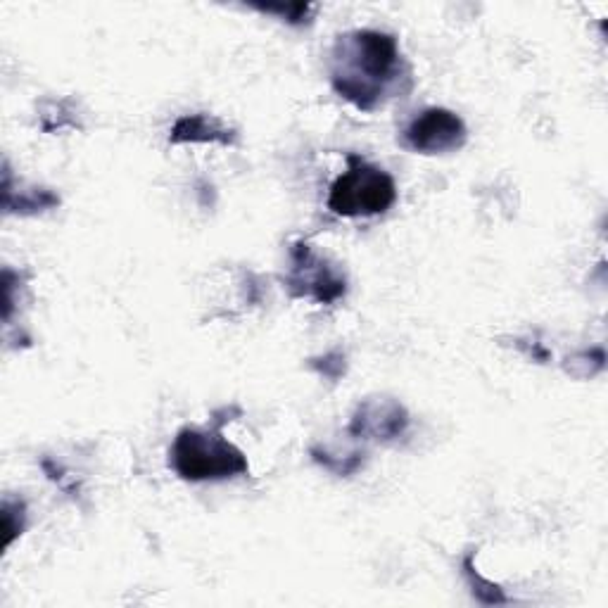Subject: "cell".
<instances>
[{
  "label": "cell",
  "instance_id": "8fae6325",
  "mask_svg": "<svg viewBox=\"0 0 608 608\" xmlns=\"http://www.w3.org/2000/svg\"><path fill=\"white\" fill-rule=\"evenodd\" d=\"M24 518H27V509L22 502H10L5 499L3 504V525H5V547L15 542L17 535H22Z\"/></svg>",
  "mask_w": 608,
  "mask_h": 608
},
{
  "label": "cell",
  "instance_id": "5bb4252c",
  "mask_svg": "<svg viewBox=\"0 0 608 608\" xmlns=\"http://www.w3.org/2000/svg\"><path fill=\"white\" fill-rule=\"evenodd\" d=\"M309 366L326 378H340L342 373H345V354L331 352V354H326V357H321L319 361L312 359V364Z\"/></svg>",
  "mask_w": 608,
  "mask_h": 608
},
{
  "label": "cell",
  "instance_id": "6da1fadb",
  "mask_svg": "<svg viewBox=\"0 0 608 608\" xmlns=\"http://www.w3.org/2000/svg\"><path fill=\"white\" fill-rule=\"evenodd\" d=\"M331 84L340 98L364 112H373L402 79H407L399 43L392 34L359 29L335 41Z\"/></svg>",
  "mask_w": 608,
  "mask_h": 608
},
{
  "label": "cell",
  "instance_id": "3957f363",
  "mask_svg": "<svg viewBox=\"0 0 608 608\" xmlns=\"http://www.w3.org/2000/svg\"><path fill=\"white\" fill-rule=\"evenodd\" d=\"M395 202V179L385 169L361 160L357 155L347 157V169L333 181L331 193H328V209L347 219L385 214Z\"/></svg>",
  "mask_w": 608,
  "mask_h": 608
},
{
  "label": "cell",
  "instance_id": "4fadbf2b",
  "mask_svg": "<svg viewBox=\"0 0 608 608\" xmlns=\"http://www.w3.org/2000/svg\"><path fill=\"white\" fill-rule=\"evenodd\" d=\"M257 10L269 12V15L283 17L288 24H304L307 17L312 15V5H257Z\"/></svg>",
  "mask_w": 608,
  "mask_h": 608
},
{
  "label": "cell",
  "instance_id": "ba28073f",
  "mask_svg": "<svg viewBox=\"0 0 608 608\" xmlns=\"http://www.w3.org/2000/svg\"><path fill=\"white\" fill-rule=\"evenodd\" d=\"M60 205V198L50 190L43 188H31V190H19L17 200L3 202L5 212H19V214H36L43 212V209L57 207Z\"/></svg>",
  "mask_w": 608,
  "mask_h": 608
},
{
  "label": "cell",
  "instance_id": "7c38bea8",
  "mask_svg": "<svg viewBox=\"0 0 608 608\" xmlns=\"http://www.w3.org/2000/svg\"><path fill=\"white\" fill-rule=\"evenodd\" d=\"M570 364L566 366L568 373H573L578 366H582V371L578 373V378H592L594 373H599L601 369H604V361H606V354L601 347H594V350H587V352H580L575 354V357L568 359Z\"/></svg>",
  "mask_w": 608,
  "mask_h": 608
},
{
  "label": "cell",
  "instance_id": "5b68a950",
  "mask_svg": "<svg viewBox=\"0 0 608 608\" xmlns=\"http://www.w3.org/2000/svg\"><path fill=\"white\" fill-rule=\"evenodd\" d=\"M468 141L464 119L445 107H428L402 131V145L418 155H445Z\"/></svg>",
  "mask_w": 608,
  "mask_h": 608
},
{
  "label": "cell",
  "instance_id": "9c48e42d",
  "mask_svg": "<svg viewBox=\"0 0 608 608\" xmlns=\"http://www.w3.org/2000/svg\"><path fill=\"white\" fill-rule=\"evenodd\" d=\"M312 456H314L316 464L328 468V471L335 473V475L357 473L361 468V461H364V454H359V452H354L350 456H342V459H340L338 454H331L328 449H319V447L312 449Z\"/></svg>",
  "mask_w": 608,
  "mask_h": 608
},
{
  "label": "cell",
  "instance_id": "8992f818",
  "mask_svg": "<svg viewBox=\"0 0 608 608\" xmlns=\"http://www.w3.org/2000/svg\"><path fill=\"white\" fill-rule=\"evenodd\" d=\"M409 428V414L397 399L373 397L364 399L357 411L352 414L347 433L352 437L373 442H392L399 440Z\"/></svg>",
  "mask_w": 608,
  "mask_h": 608
},
{
  "label": "cell",
  "instance_id": "277c9868",
  "mask_svg": "<svg viewBox=\"0 0 608 608\" xmlns=\"http://www.w3.org/2000/svg\"><path fill=\"white\" fill-rule=\"evenodd\" d=\"M285 285L293 297H307L319 304H333L347 293L345 276L304 240L290 247V271Z\"/></svg>",
  "mask_w": 608,
  "mask_h": 608
},
{
  "label": "cell",
  "instance_id": "52a82bcc",
  "mask_svg": "<svg viewBox=\"0 0 608 608\" xmlns=\"http://www.w3.org/2000/svg\"><path fill=\"white\" fill-rule=\"evenodd\" d=\"M171 143H236V133L221 124L212 114H186L174 124L169 136Z\"/></svg>",
  "mask_w": 608,
  "mask_h": 608
},
{
  "label": "cell",
  "instance_id": "30bf717a",
  "mask_svg": "<svg viewBox=\"0 0 608 608\" xmlns=\"http://www.w3.org/2000/svg\"><path fill=\"white\" fill-rule=\"evenodd\" d=\"M464 570H466L468 582H471V587H473V594L483 601V604H504L506 601L504 592L494 585V582L480 578L478 570L473 568V556H468V559L464 561Z\"/></svg>",
  "mask_w": 608,
  "mask_h": 608
},
{
  "label": "cell",
  "instance_id": "7a4b0ae2",
  "mask_svg": "<svg viewBox=\"0 0 608 608\" xmlns=\"http://www.w3.org/2000/svg\"><path fill=\"white\" fill-rule=\"evenodd\" d=\"M169 461L174 471L190 483L226 480L247 473V459L219 430L183 428L171 445Z\"/></svg>",
  "mask_w": 608,
  "mask_h": 608
}]
</instances>
